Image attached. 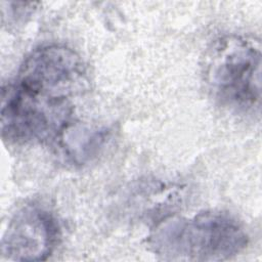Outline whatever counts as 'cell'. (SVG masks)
Returning a JSON list of instances; mask_svg holds the SVG:
<instances>
[{
	"label": "cell",
	"instance_id": "4",
	"mask_svg": "<svg viewBox=\"0 0 262 262\" xmlns=\"http://www.w3.org/2000/svg\"><path fill=\"white\" fill-rule=\"evenodd\" d=\"M14 80L46 95L72 100L88 87V72L81 56L63 45H45L23 61Z\"/></svg>",
	"mask_w": 262,
	"mask_h": 262
},
{
	"label": "cell",
	"instance_id": "2",
	"mask_svg": "<svg viewBox=\"0 0 262 262\" xmlns=\"http://www.w3.org/2000/svg\"><path fill=\"white\" fill-rule=\"evenodd\" d=\"M205 83L224 106L239 113L259 112L261 98V45L254 37L226 35L205 53Z\"/></svg>",
	"mask_w": 262,
	"mask_h": 262
},
{
	"label": "cell",
	"instance_id": "3",
	"mask_svg": "<svg viewBox=\"0 0 262 262\" xmlns=\"http://www.w3.org/2000/svg\"><path fill=\"white\" fill-rule=\"evenodd\" d=\"M73 104L30 89L15 80L2 87L1 134L10 143L60 140L71 126Z\"/></svg>",
	"mask_w": 262,
	"mask_h": 262
},
{
	"label": "cell",
	"instance_id": "1",
	"mask_svg": "<svg viewBox=\"0 0 262 262\" xmlns=\"http://www.w3.org/2000/svg\"><path fill=\"white\" fill-rule=\"evenodd\" d=\"M249 236L233 216L205 211L192 217H167L148 236L152 252L169 261H223L239 254Z\"/></svg>",
	"mask_w": 262,
	"mask_h": 262
},
{
	"label": "cell",
	"instance_id": "5",
	"mask_svg": "<svg viewBox=\"0 0 262 262\" xmlns=\"http://www.w3.org/2000/svg\"><path fill=\"white\" fill-rule=\"evenodd\" d=\"M58 238L54 214L39 203H28L10 219L1 241V254L11 261H44L55 250Z\"/></svg>",
	"mask_w": 262,
	"mask_h": 262
}]
</instances>
